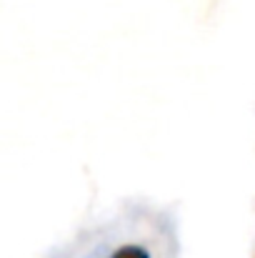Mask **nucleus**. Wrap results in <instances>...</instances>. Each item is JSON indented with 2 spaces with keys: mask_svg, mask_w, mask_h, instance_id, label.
I'll use <instances>...</instances> for the list:
<instances>
[{
  "mask_svg": "<svg viewBox=\"0 0 255 258\" xmlns=\"http://www.w3.org/2000/svg\"><path fill=\"white\" fill-rule=\"evenodd\" d=\"M110 258H150V251L145 246H138V243H125V246L115 248Z\"/></svg>",
  "mask_w": 255,
  "mask_h": 258,
  "instance_id": "1",
  "label": "nucleus"
}]
</instances>
